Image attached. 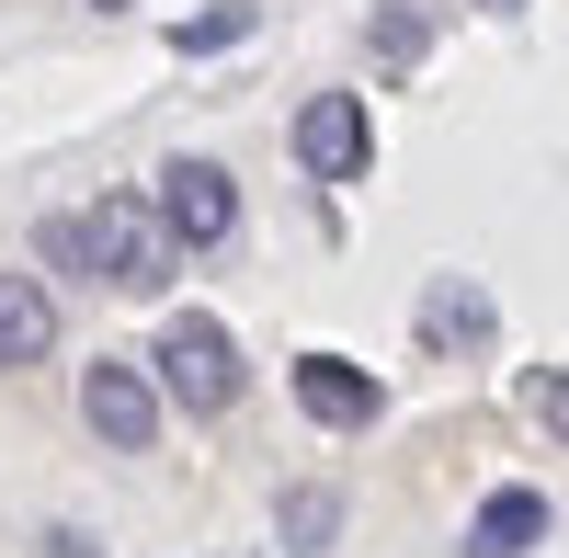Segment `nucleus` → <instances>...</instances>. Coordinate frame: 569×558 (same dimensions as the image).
Instances as JSON below:
<instances>
[{"label": "nucleus", "instance_id": "obj_13", "mask_svg": "<svg viewBox=\"0 0 569 558\" xmlns=\"http://www.w3.org/2000/svg\"><path fill=\"white\" fill-rule=\"evenodd\" d=\"M479 12H525V0H479Z\"/></svg>", "mask_w": 569, "mask_h": 558}, {"label": "nucleus", "instance_id": "obj_3", "mask_svg": "<svg viewBox=\"0 0 569 558\" xmlns=\"http://www.w3.org/2000/svg\"><path fill=\"white\" fill-rule=\"evenodd\" d=\"M297 160H308V182H365L376 171L365 91H308V103H297Z\"/></svg>", "mask_w": 569, "mask_h": 558}, {"label": "nucleus", "instance_id": "obj_1", "mask_svg": "<svg viewBox=\"0 0 569 558\" xmlns=\"http://www.w3.org/2000/svg\"><path fill=\"white\" fill-rule=\"evenodd\" d=\"M149 388H160L171 410H194V422H217V410L240 399V342H228V319H206V308H182V319H160V353H149Z\"/></svg>", "mask_w": 569, "mask_h": 558}, {"label": "nucleus", "instance_id": "obj_5", "mask_svg": "<svg viewBox=\"0 0 569 558\" xmlns=\"http://www.w3.org/2000/svg\"><path fill=\"white\" fill-rule=\"evenodd\" d=\"M80 422L103 434L114 456H149V434H160V388H149V365H126V353H103L80 377Z\"/></svg>", "mask_w": 569, "mask_h": 558}, {"label": "nucleus", "instance_id": "obj_8", "mask_svg": "<svg viewBox=\"0 0 569 558\" xmlns=\"http://www.w3.org/2000/svg\"><path fill=\"white\" fill-rule=\"evenodd\" d=\"M536 536H547V490H490L467 525V558H525Z\"/></svg>", "mask_w": 569, "mask_h": 558}, {"label": "nucleus", "instance_id": "obj_7", "mask_svg": "<svg viewBox=\"0 0 569 558\" xmlns=\"http://www.w3.org/2000/svg\"><path fill=\"white\" fill-rule=\"evenodd\" d=\"M58 353V297L34 273H0V365H46Z\"/></svg>", "mask_w": 569, "mask_h": 558}, {"label": "nucleus", "instance_id": "obj_9", "mask_svg": "<svg viewBox=\"0 0 569 558\" xmlns=\"http://www.w3.org/2000/svg\"><path fill=\"white\" fill-rule=\"evenodd\" d=\"M330 525H342V490H297V501H284V547H297V558H319Z\"/></svg>", "mask_w": 569, "mask_h": 558}, {"label": "nucleus", "instance_id": "obj_4", "mask_svg": "<svg viewBox=\"0 0 569 558\" xmlns=\"http://www.w3.org/2000/svg\"><path fill=\"white\" fill-rule=\"evenodd\" d=\"M149 217L171 228V251H217L228 228H240V182H228L217 160H171L160 195H149Z\"/></svg>", "mask_w": 569, "mask_h": 558}, {"label": "nucleus", "instance_id": "obj_10", "mask_svg": "<svg viewBox=\"0 0 569 558\" xmlns=\"http://www.w3.org/2000/svg\"><path fill=\"white\" fill-rule=\"evenodd\" d=\"M421 319H433L445 342H456V331L479 342V331H490V297H479V286H433V297H421Z\"/></svg>", "mask_w": 569, "mask_h": 558}, {"label": "nucleus", "instance_id": "obj_12", "mask_svg": "<svg viewBox=\"0 0 569 558\" xmlns=\"http://www.w3.org/2000/svg\"><path fill=\"white\" fill-rule=\"evenodd\" d=\"M536 422L569 445V365H558V377H536Z\"/></svg>", "mask_w": 569, "mask_h": 558}, {"label": "nucleus", "instance_id": "obj_11", "mask_svg": "<svg viewBox=\"0 0 569 558\" xmlns=\"http://www.w3.org/2000/svg\"><path fill=\"white\" fill-rule=\"evenodd\" d=\"M240 34H251V0H228V12H206V23H171L182 58H217V46H240Z\"/></svg>", "mask_w": 569, "mask_h": 558}, {"label": "nucleus", "instance_id": "obj_2", "mask_svg": "<svg viewBox=\"0 0 569 558\" xmlns=\"http://www.w3.org/2000/svg\"><path fill=\"white\" fill-rule=\"evenodd\" d=\"M80 228V262L103 273V286H126V297H160L171 273H182V251H171V228L149 217V195H103L91 217H69Z\"/></svg>", "mask_w": 569, "mask_h": 558}, {"label": "nucleus", "instance_id": "obj_14", "mask_svg": "<svg viewBox=\"0 0 569 558\" xmlns=\"http://www.w3.org/2000/svg\"><path fill=\"white\" fill-rule=\"evenodd\" d=\"M103 12H114V0H103Z\"/></svg>", "mask_w": 569, "mask_h": 558}, {"label": "nucleus", "instance_id": "obj_6", "mask_svg": "<svg viewBox=\"0 0 569 558\" xmlns=\"http://www.w3.org/2000/svg\"><path fill=\"white\" fill-rule=\"evenodd\" d=\"M297 399H308V422H330V434H365L376 422V377L353 353H297Z\"/></svg>", "mask_w": 569, "mask_h": 558}]
</instances>
